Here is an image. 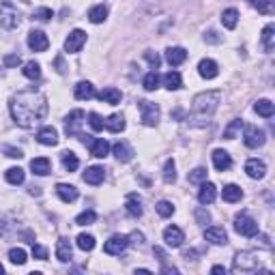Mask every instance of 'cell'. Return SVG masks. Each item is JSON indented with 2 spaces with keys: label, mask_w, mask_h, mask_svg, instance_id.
Wrapping results in <instances>:
<instances>
[{
  "label": "cell",
  "mask_w": 275,
  "mask_h": 275,
  "mask_svg": "<svg viewBox=\"0 0 275 275\" xmlns=\"http://www.w3.org/2000/svg\"><path fill=\"white\" fill-rule=\"evenodd\" d=\"M45 114H48V97L34 89L22 91L11 99V116L24 129L34 127L45 119Z\"/></svg>",
  "instance_id": "cell-1"
},
{
  "label": "cell",
  "mask_w": 275,
  "mask_h": 275,
  "mask_svg": "<svg viewBox=\"0 0 275 275\" xmlns=\"http://www.w3.org/2000/svg\"><path fill=\"white\" fill-rule=\"evenodd\" d=\"M219 99H221L219 91H207V92L196 95L194 103H191V114H189L191 125L204 127L207 122H211L215 110H217V105H219Z\"/></svg>",
  "instance_id": "cell-2"
},
{
  "label": "cell",
  "mask_w": 275,
  "mask_h": 275,
  "mask_svg": "<svg viewBox=\"0 0 275 275\" xmlns=\"http://www.w3.org/2000/svg\"><path fill=\"white\" fill-rule=\"evenodd\" d=\"M262 269V260L258 251H239L232 262V271L235 273H254Z\"/></svg>",
  "instance_id": "cell-3"
},
{
  "label": "cell",
  "mask_w": 275,
  "mask_h": 275,
  "mask_svg": "<svg viewBox=\"0 0 275 275\" xmlns=\"http://www.w3.org/2000/svg\"><path fill=\"white\" fill-rule=\"evenodd\" d=\"M0 24L9 31L20 26V11L13 7L11 0H0Z\"/></svg>",
  "instance_id": "cell-4"
},
{
  "label": "cell",
  "mask_w": 275,
  "mask_h": 275,
  "mask_svg": "<svg viewBox=\"0 0 275 275\" xmlns=\"http://www.w3.org/2000/svg\"><path fill=\"white\" fill-rule=\"evenodd\" d=\"M138 108H140V119H142L146 127H155L157 122H159L161 112H159V105L157 103L142 99V101H138Z\"/></svg>",
  "instance_id": "cell-5"
},
{
  "label": "cell",
  "mask_w": 275,
  "mask_h": 275,
  "mask_svg": "<svg viewBox=\"0 0 275 275\" xmlns=\"http://www.w3.org/2000/svg\"><path fill=\"white\" fill-rule=\"evenodd\" d=\"M80 138H82V142L89 146L91 155L97 157V159H103V157L110 153V144L105 142L103 138H91V136H84V133H82Z\"/></svg>",
  "instance_id": "cell-6"
},
{
  "label": "cell",
  "mask_w": 275,
  "mask_h": 275,
  "mask_svg": "<svg viewBox=\"0 0 275 275\" xmlns=\"http://www.w3.org/2000/svg\"><path fill=\"white\" fill-rule=\"evenodd\" d=\"M82 122H84V112H82V110L69 112L67 119H65V133L69 138H80L82 136V131H80Z\"/></svg>",
  "instance_id": "cell-7"
},
{
  "label": "cell",
  "mask_w": 275,
  "mask_h": 275,
  "mask_svg": "<svg viewBox=\"0 0 275 275\" xmlns=\"http://www.w3.org/2000/svg\"><path fill=\"white\" fill-rule=\"evenodd\" d=\"M235 230L241 237H256L258 235V224H256L251 217H247L245 213H241V215L235 217Z\"/></svg>",
  "instance_id": "cell-8"
},
{
  "label": "cell",
  "mask_w": 275,
  "mask_h": 275,
  "mask_svg": "<svg viewBox=\"0 0 275 275\" xmlns=\"http://www.w3.org/2000/svg\"><path fill=\"white\" fill-rule=\"evenodd\" d=\"M127 245H129V239H127L125 235H114V237H110L108 241H105L103 251L105 254H110V256H121L122 251L127 249Z\"/></svg>",
  "instance_id": "cell-9"
},
{
  "label": "cell",
  "mask_w": 275,
  "mask_h": 275,
  "mask_svg": "<svg viewBox=\"0 0 275 275\" xmlns=\"http://www.w3.org/2000/svg\"><path fill=\"white\" fill-rule=\"evenodd\" d=\"M245 146H249V149H258V146L265 144V131L258 129V127H254V125H247L245 127Z\"/></svg>",
  "instance_id": "cell-10"
},
{
  "label": "cell",
  "mask_w": 275,
  "mask_h": 275,
  "mask_svg": "<svg viewBox=\"0 0 275 275\" xmlns=\"http://www.w3.org/2000/svg\"><path fill=\"white\" fill-rule=\"evenodd\" d=\"M163 241H166L168 247H181L185 241V235L179 226H168L166 230H163Z\"/></svg>",
  "instance_id": "cell-11"
},
{
  "label": "cell",
  "mask_w": 275,
  "mask_h": 275,
  "mask_svg": "<svg viewBox=\"0 0 275 275\" xmlns=\"http://www.w3.org/2000/svg\"><path fill=\"white\" fill-rule=\"evenodd\" d=\"M86 43V32L84 31H73L69 37L65 39V50L69 52V54H75V52H80L82 50V45Z\"/></svg>",
  "instance_id": "cell-12"
},
{
  "label": "cell",
  "mask_w": 275,
  "mask_h": 275,
  "mask_svg": "<svg viewBox=\"0 0 275 275\" xmlns=\"http://www.w3.org/2000/svg\"><path fill=\"white\" fill-rule=\"evenodd\" d=\"M28 48H31L32 52H45L50 48V39L45 37V32L32 31L31 34H28Z\"/></svg>",
  "instance_id": "cell-13"
},
{
  "label": "cell",
  "mask_w": 275,
  "mask_h": 275,
  "mask_svg": "<svg viewBox=\"0 0 275 275\" xmlns=\"http://www.w3.org/2000/svg\"><path fill=\"white\" fill-rule=\"evenodd\" d=\"M204 239H207L209 243H213V245H226L228 243L226 230H224V228H219V226L207 228V230H204Z\"/></svg>",
  "instance_id": "cell-14"
},
{
  "label": "cell",
  "mask_w": 275,
  "mask_h": 275,
  "mask_svg": "<svg viewBox=\"0 0 275 275\" xmlns=\"http://www.w3.org/2000/svg\"><path fill=\"white\" fill-rule=\"evenodd\" d=\"M56 258L61 260V262H71L73 258V247H71V241L69 239H58V243H56Z\"/></svg>",
  "instance_id": "cell-15"
},
{
  "label": "cell",
  "mask_w": 275,
  "mask_h": 275,
  "mask_svg": "<svg viewBox=\"0 0 275 275\" xmlns=\"http://www.w3.org/2000/svg\"><path fill=\"white\" fill-rule=\"evenodd\" d=\"M198 73H200L204 80H213V78H217V73H219L217 62L211 61V58H204V61H200V65H198Z\"/></svg>",
  "instance_id": "cell-16"
},
{
  "label": "cell",
  "mask_w": 275,
  "mask_h": 275,
  "mask_svg": "<svg viewBox=\"0 0 275 275\" xmlns=\"http://www.w3.org/2000/svg\"><path fill=\"white\" fill-rule=\"evenodd\" d=\"M56 194H58V198H61L62 202H75V200H78V196H80V191L75 189L73 185L58 183L56 185Z\"/></svg>",
  "instance_id": "cell-17"
},
{
  "label": "cell",
  "mask_w": 275,
  "mask_h": 275,
  "mask_svg": "<svg viewBox=\"0 0 275 275\" xmlns=\"http://www.w3.org/2000/svg\"><path fill=\"white\" fill-rule=\"evenodd\" d=\"M213 166L217 168L219 172H226L228 168L232 166V159H230V155H228V151H224V149L213 151Z\"/></svg>",
  "instance_id": "cell-18"
},
{
  "label": "cell",
  "mask_w": 275,
  "mask_h": 275,
  "mask_svg": "<svg viewBox=\"0 0 275 275\" xmlns=\"http://www.w3.org/2000/svg\"><path fill=\"white\" fill-rule=\"evenodd\" d=\"M37 140H39V144H43V146H56L58 144V131L54 127H43V129H39Z\"/></svg>",
  "instance_id": "cell-19"
},
{
  "label": "cell",
  "mask_w": 275,
  "mask_h": 275,
  "mask_svg": "<svg viewBox=\"0 0 275 275\" xmlns=\"http://www.w3.org/2000/svg\"><path fill=\"white\" fill-rule=\"evenodd\" d=\"M245 172H247L249 179H265L267 174V166L258 159H249L247 163H245Z\"/></svg>",
  "instance_id": "cell-20"
},
{
  "label": "cell",
  "mask_w": 275,
  "mask_h": 275,
  "mask_svg": "<svg viewBox=\"0 0 275 275\" xmlns=\"http://www.w3.org/2000/svg\"><path fill=\"white\" fill-rule=\"evenodd\" d=\"M215 198H217V187H215L213 183H207V181H204L202 187H200V194H198L200 204H211V202H215Z\"/></svg>",
  "instance_id": "cell-21"
},
{
  "label": "cell",
  "mask_w": 275,
  "mask_h": 275,
  "mask_svg": "<svg viewBox=\"0 0 275 275\" xmlns=\"http://www.w3.org/2000/svg\"><path fill=\"white\" fill-rule=\"evenodd\" d=\"M112 151H114L116 159H119L121 163H127V161H131V159H133V151H131V146L127 144V142H122V140L112 146Z\"/></svg>",
  "instance_id": "cell-22"
},
{
  "label": "cell",
  "mask_w": 275,
  "mask_h": 275,
  "mask_svg": "<svg viewBox=\"0 0 275 275\" xmlns=\"http://www.w3.org/2000/svg\"><path fill=\"white\" fill-rule=\"evenodd\" d=\"M31 170L37 174V177H48L52 172V163L48 157H37V159L31 161Z\"/></svg>",
  "instance_id": "cell-23"
},
{
  "label": "cell",
  "mask_w": 275,
  "mask_h": 275,
  "mask_svg": "<svg viewBox=\"0 0 275 275\" xmlns=\"http://www.w3.org/2000/svg\"><path fill=\"white\" fill-rule=\"evenodd\" d=\"M103 179H105V170L101 166H91L84 172V181L89 185H99V183H103Z\"/></svg>",
  "instance_id": "cell-24"
},
{
  "label": "cell",
  "mask_w": 275,
  "mask_h": 275,
  "mask_svg": "<svg viewBox=\"0 0 275 275\" xmlns=\"http://www.w3.org/2000/svg\"><path fill=\"white\" fill-rule=\"evenodd\" d=\"M185 58H187V52H185L183 48H168V50H166V61L170 62L172 67L183 65Z\"/></svg>",
  "instance_id": "cell-25"
},
{
  "label": "cell",
  "mask_w": 275,
  "mask_h": 275,
  "mask_svg": "<svg viewBox=\"0 0 275 275\" xmlns=\"http://www.w3.org/2000/svg\"><path fill=\"white\" fill-rule=\"evenodd\" d=\"M97 97L101 99L103 103H110V105H116V103H121V99H122L121 91H119V89H114V86H108V89H103V91L99 92Z\"/></svg>",
  "instance_id": "cell-26"
},
{
  "label": "cell",
  "mask_w": 275,
  "mask_h": 275,
  "mask_svg": "<svg viewBox=\"0 0 275 275\" xmlns=\"http://www.w3.org/2000/svg\"><path fill=\"white\" fill-rule=\"evenodd\" d=\"M127 213H129L131 217H142V198L138 194L127 196Z\"/></svg>",
  "instance_id": "cell-27"
},
{
  "label": "cell",
  "mask_w": 275,
  "mask_h": 275,
  "mask_svg": "<svg viewBox=\"0 0 275 275\" xmlns=\"http://www.w3.org/2000/svg\"><path fill=\"white\" fill-rule=\"evenodd\" d=\"M97 92H95V86L91 84V82H78V86H75V99H82V101H89L92 99Z\"/></svg>",
  "instance_id": "cell-28"
},
{
  "label": "cell",
  "mask_w": 275,
  "mask_h": 275,
  "mask_svg": "<svg viewBox=\"0 0 275 275\" xmlns=\"http://www.w3.org/2000/svg\"><path fill=\"white\" fill-rule=\"evenodd\" d=\"M105 129L112 133H121L125 129V116L122 114H112L108 121H105Z\"/></svg>",
  "instance_id": "cell-29"
},
{
  "label": "cell",
  "mask_w": 275,
  "mask_h": 275,
  "mask_svg": "<svg viewBox=\"0 0 275 275\" xmlns=\"http://www.w3.org/2000/svg\"><path fill=\"white\" fill-rule=\"evenodd\" d=\"M221 198H224L226 202H239L243 198V191H241V187L239 185H226L224 187V191H221Z\"/></svg>",
  "instance_id": "cell-30"
},
{
  "label": "cell",
  "mask_w": 275,
  "mask_h": 275,
  "mask_svg": "<svg viewBox=\"0 0 275 275\" xmlns=\"http://www.w3.org/2000/svg\"><path fill=\"white\" fill-rule=\"evenodd\" d=\"M61 159H62V166H65V170H69V172H75V170L80 168L78 155L71 153V151H62V153H61Z\"/></svg>",
  "instance_id": "cell-31"
},
{
  "label": "cell",
  "mask_w": 275,
  "mask_h": 275,
  "mask_svg": "<svg viewBox=\"0 0 275 275\" xmlns=\"http://www.w3.org/2000/svg\"><path fill=\"white\" fill-rule=\"evenodd\" d=\"M163 86L168 91H179L183 86V80H181V73L179 71H168L163 75Z\"/></svg>",
  "instance_id": "cell-32"
},
{
  "label": "cell",
  "mask_w": 275,
  "mask_h": 275,
  "mask_svg": "<svg viewBox=\"0 0 275 275\" xmlns=\"http://www.w3.org/2000/svg\"><path fill=\"white\" fill-rule=\"evenodd\" d=\"M262 45H265V50L267 52H273L275 48V26L273 24H269L265 26V31H262Z\"/></svg>",
  "instance_id": "cell-33"
},
{
  "label": "cell",
  "mask_w": 275,
  "mask_h": 275,
  "mask_svg": "<svg viewBox=\"0 0 275 275\" xmlns=\"http://www.w3.org/2000/svg\"><path fill=\"white\" fill-rule=\"evenodd\" d=\"M254 9H258V13H265V15H273L275 13V4L273 0H247Z\"/></svg>",
  "instance_id": "cell-34"
},
{
  "label": "cell",
  "mask_w": 275,
  "mask_h": 275,
  "mask_svg": "<svg viewBox=\"0 0 275 275\" xmlns=\"http://www.w3.org/2000/svg\"><path fill=\"white\" fill-rule=\"evenodd\" d=\"M105 17H108V7H105V4H97V7H92L89 11V20L92 24H101Z\"/></svg>",
  "instance_id": "cell-35"
},
{
  "label": "cell",
  "mask_w": 275,
  "mask_h": 275,
  "mask_svg": "<svg viewBox=\"0 0 275 275\" xmlns=\"http://www.w3.org/2000/svg\"><path fill=\"white\" fill-rule=\"evenodd\" d=\"M254 110H256V112H258L260 116H265V119H271V116L275 114V105L269 101V99H260V101L254 105Z\"/></svg>",
  "instance_id": "cell-36"
},
{
  "label": "cell",
  "mask_w": 275,
  "mask_h": 275,
  "mask_svg": "<svg viewBox=\"0 0 275 275\" xmlns=\"http://www.w3.org/2000/svg\"><path fill=\"white\" fill-rule=\"evenodd\" d=\"M239 22V11L237 9H226L224 13H221V24H224L228 31H232V28L237 26Z\"/></svg>",
  "instance_id": "cell-37"
},
{
  "label": "cell",
  "mask_w": 275,
  "mask_h": 275,
  "mask_svg": "<svg viewBox=\"0 0 275 275\" xmlns=\"http://www.w3.org/2000/svg\"><path fill=\"white\" fill-rule=\"evenodd\" d=\"M4 177H7V181L11 185H22L24 183V170H22V168H9Z\"/></svg>",
  "instance_id": "cell-38"
},
{
  "label": "cell",
  "mask_w": 275,
  "mask_h": 275,
  "mask_svg": "<svg viewBox=\"0 0 275 275\" xmlns=\"http://www.w3.org/2000/svg\"><path fill=\"white\" fill-rule=\"evenodd\" d=\"M241 127H243V121H241V119L230 121V125H228L226 129H224V138H226V140H235L237 133L241 131Z\"/></svg>",
  "instance_id": "cell-39"
},
{
  "label": "cell",
  "mask_w": 275,
  "mask_h": 275,
  "mask_svg": "<svg viewBox=\"0 0 275 275\" xmlns=\"http://www.w3.org/2000/svg\"><path fill=\"white\" fill-rule=\"evenodd\" d=\"M22 73L26 75L28 80H39L41 78V67H39V62H26L24 69H22Z\"/></svg>",
  "instance_id": "cell-40"
},
{
  "label": "cell",
  "mask_w": 275,
  "mask_h": 275,
  "mask_svg": "<svg viewBox=\"0 0 275 275\" xmlns=\"http://www.w3.org/2000/svg\"><path fill=\"white\" fill-rule=\"evenodd\" d=\"M142 84H144L146 91H157V89H159V73H157L155 69H153L151 73L144 75V82H142Z\"/></svg>",
  "instance_id": "cell-41"
},
{
  "label": "cell",
  "mask_w": 275,
  "mask_h": 275,
  "mask_svg": "<svg viewBox=\"0 0 275 275\" xmlns=\"http://www.w3.org/2000/svg\"><path fill=\"white\" fill-rule=\"evenodd\" d=\"M163 181L166 183H174L177 181V163H174V159H168L166 166H163Z\"/></svg>",
  "instance_id": "cell-42"
},
{
  "label": "cell",
  "mask_w": 275,
  "mask_h": 275,
  "mask_svg": "<svg viewBox=\"0 0 275 275\" xmlns=\"http://www.w3.org/2000/svg\"><path fill=\"white\" fill-rule=\"evenodd\" d=\"M75 243H78V247H80L82 251L95 249V237H92V235H80L78 239H75Z\"/></svg>",
  "instance_id": "cell-43"
},
{
  "label": "cell",
  "mask_w": 275,
  "mask_h": 275,
  "mask_svg": "<svg viewBox=\"0 0 275 275\" xmlns=\"http://www.w3.org/2000/svg\"><path fill=\"white\" fill-rule=\"evenodd\" d=\"M97 221V213L95 211H84V213H80L78 217H75V224L78 226H91Z\"/></svg>",
  "instance_id": "cell-44"
},
{
  "label": "cell",
  "mask_w": 275,
  "mask_h": 275,
  "mask_svg": "<svg viewBox=\"0 0 275 275\" xmlns=\"http://www.w3.org/2000/svg\"><path fill=\"white\" fill-rule=\"evenodd\" d=\"M9 260L13 262V265H24V262L28 260V258H26V251L22 249V247H13V249H9Z\"/></svg>",
  "instance_id": "cell-45"
},
{
  "label": "cell",
  "mask_w": 275,
  "mask_h": 275,
  "mask_svg": "<svg viewBox=\"0 0 275 275\" xmlns=\"http://www.w3.org/2000/svg\"><path fill=\"white\" fill-rule=\"evenodd\" d=\"M89 122H91V129L92 131H103V127H105V121L97 112H91L89 114Z\"/></svg>",
  "instance_id": "cell-46"
},
{
  "label": "cell",
  "mask_w": 275,
  "mask_h": 275,
  "mask_svg": "<svg viewBox=\"0 0 275 275\" xmlns=\"http://www.w3.org/2000/svg\"><path fill=\"white\" fill-rule=\"evenodd\" d=\"M157 213L161 215V217H170V215L174 213V207H172V202H168V200H161V202H157Z\"/></svg>",
  "instance_id": "cell-47"
},
{
  "label": "cell",
  "mask_w": 275,
  "mask_h": 275,
  "mask_svg": "<svg viewBox=\"0 0 275 275\" xmlns=\"http://www.w3.org/2000/svg\"><path fill=\"white\" fill-rule=\"evenodd\" d=\"M52 17H54V13H52V9H48V7H41L32 13V20H39V22H48Z\"/></svg>",
  "instance_id": "cell-48"
},
{
  "label": "cell",
  "mask_w": 275,
  "mask_h": 275,
  "mask_svg": "<svg viewBox=\"0 0 275 275\" xmlns=\"http://www.w3.org/2000/svg\"><path fill=\"white\" fill-rule=\"evenodd\" d=\"M207 181V170L204 168H196L194 172H189V183H204Z\"/></svg>",
  "instance_id": "cell-49"
},
{
  "label": "cell",
  "mask_w": 275,
  "mask_h": 275,
  "mask_svg": "<svg viewBox=\"0 0 275 275\" xmlns=\"http://www.w3.org/2000/svg\"><path fill=\"white\" fill-rule=\"evenodd\" d=\"M2 153L7 155V157H11V159H22V157H24V153H22L20 149H15V146H2Z\"/></svg>",
  "instance_id": "cell-50"
},
{
  "label": "cell",
  "mask_w": 275,
  "mask_h": 275,
  "mask_svg": "<svg viewBox=\"0 0 275 275\" xmlns=\"http://www.w3.org/2000/svg\"><path fill=\"white\" fill-rule=\"evenodd\" d=\"M196 221H198V224H202V226H207L209 221H211L209 211H204L202 207H198V209H196Z\"/></svg>",
  "instance_id": "cell-51"
},
{
  "label": "cell",
  "mask_w": 275,
  "mask_h": 275,
  "mask_svg": "<svg viewBox=\"0 0 275 275\" xmlns=\"http://www.w3.org/2000/svg\"><path fill=\"white\" fill-rule=\"evenodd\" d=\"M32 256L37 260H48V249H45L43 245H34L32 243Z\"/></svg>",
  "instance_id": "cell-52"
},
{
  "label": "cell",
  "mask_w": 275,
  "mask_h": 275,
  "mask_svg": "<svg viewBox=\"0 0 275 275\" xmlns=\"http://www.w3.org/2000/svg\"><path fill=\"white\" fill-rule=\"evenodd\" d=\"M144 58H146V61L151 62V67H153L155 71H157V69H159V65H161V58L157 56V54H153V52L149 50V52H144Z\"/></svg>",
  "instance_id": "cell-53"
},
{
  "label": "cell",
  "mask_w": 275,
  "mask_h": 275,
  "mask_svg": "<svg viewBox=\"0 0 275 275\" xmlns=\"http://www.w3.org/2000/svg\"><path fill=\"white\" fill-rule=\"evenodd\" d=\"M22 62V58L17 56V54H9V56H4V65L7 67H17Z\"/></svg>",
  "instance_id": "cell-54"
},
{
  "label": "cell",
  "mask_w": 275,
  "mask_h": 275,
  "mask_svg": "<svg viewBox=\"0 0 275 275\" xmlns=\"http://www.w3.org/2000/svg\"><path fill=\"white\" fill-rule=\"evenodd\" d=\"M204 41H209V43H219L221 37H217V32L215 31H209L207 34H204Z\"/></svg>",
  "instance_id": "cell-55"
},
{
  "label": "cell",
  "mask_w": 275,
  "mask_h": 275,
  "mask_svg": "<svg viewBox=\"0 0 275 275\" xmlns=\"http://www.w3.org/2000/svg\"><path fill=\"white\" fill-rule=\"evenodd\" d=\"M131 239H133V245H140V247L144 245V235L142 232H131Z\"/></svg>",
  "instance_id": "cell-56"
},
{
  "label": "cell",
  "mask_w": 275,
  "mask_h": 275,
  "mask_svg": "<svg viewBox=\"0 0 275 275\" xmlns=\"http://www.w3.org/2000/svg\"><path fill=\"white\" fill-rule=\"evenodd\" d=\"M153 251H155V256H157V260H159V262H161V265H166V251H163L161 247H155Z\"/></svg>",
  "instance_id": "cell-57"
},
{
  "label": "cell",
  "mask_w": 275,
  "mask_h": 275,
  "mask_svg": "<svg viewBox=\"0 0 275 275\" xmlns=\"http://www.w3.org/2000/svg\"><path fill=\"white\" fill-rule=\"evenodd\" d=\"M211 273H226V269L221 267V265H215L213 269H211Z\"/></svg>",
  "instance_id": "cell-58"
},
{
  "label": "cell",
  "mask_w": 275,
  "mask_h": 275,
  "mask_svg": "<svg viewBox=\"0 0 275 275\" xmlns=\"http://www.w3.org/2000/svg\"><path fill=\"white\" fill-rule=\"evenodd\" d=\"M0 273H4V267L2 265H0Z\"/></svg>",
  "instance_id": "cell-59"
}]
</instances>
